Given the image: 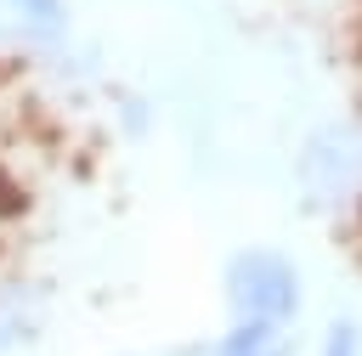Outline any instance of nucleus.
<instances>
[{"instance_id":"6","label":"nucleus","mask_w":362,"mask_h":356,"mask_svg":"<svg viewBox=\"0 0 362 356\" xmlns=\"http://www.w3.org/2000/svg\"><path fill=\"white\" fill-rule=\"evenodd\" d=\"M317 356H362V328L356 322H328V333H322V345H317Z\"/></svg>"},{"instance_id":"4","label":"nucleus","mask_w":362,"mask_h":356,"mask_svg":"<svg viewBox=\"0 0 362 356\" xmlns=\"http://www.w3.org/2000/svg\"><path fill=\"white\" fill-rule=\"evenodd\" d=\"M51 328V288L28 271H0V356H23Z\"/></svg>"},{"instance_id":"5","label":"nucleus","mask_w":362,"mask_h":356,"mask_svg":"<svg viewBox=\"0 0 362 356\" xmlns=\"http://www.w3.org/2000/svg\"><path fill=\"white\" fill-rule=\"evenodd\" d=\"M204 356H294V322H255V316H232Z\"/></svg>"},{"instance_id":"3","label":"nucleus","mask_w":362,"mask_h":356,"mask_svg":"<svg viewBox=\"0 0 362 356\" xmlns=\"http://www.w3.org/2000/svg\"><path fill=\"white\" fill-rule=\"evenodd\" d=\"M74 34L68 0H0V57H51Z\"/></svg>"},{"instance_id":"2","label":"nucleus","mask_w":362,"mask_h":356,"mask_svg":"<svg viewBox=\"0 0 362 356\" xmlns=\"http://www.w3.org/2000/svg\"><path fill=\"white\" fill-rule=\"evenodd\" d=\"M294 181L305 203H339L362 192V119H328L300 141Z\"/></svg>"},{"instance_id":"1","label":"nucleus","mask_w":362,"mask_h":356,"mask_svg":"<svg viewBox=\"0 0 362 356\" xmlns=\"http://www.w3.org/2000/svg\"><path fill=\"white\" fill-rule=\"evenodd\" d=\"M221 299L232 316H255V322H294L305 305V283L300 266L283 249H238L221 266Z\"/></svg>"}]
</instances>
